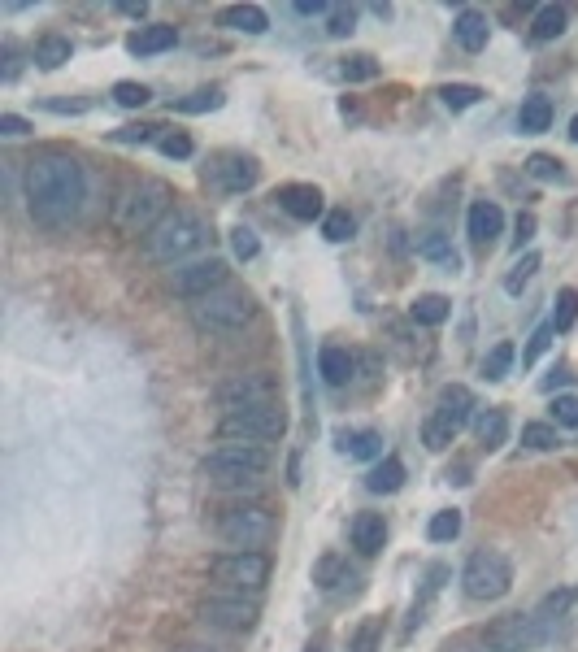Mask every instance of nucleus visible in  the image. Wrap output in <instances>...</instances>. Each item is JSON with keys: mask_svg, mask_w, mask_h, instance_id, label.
Returning <instances> with one entry per match:
<instances>
[{"mask_svg": "<svg viewBox=\"0 0 578 652\" xmlns=\"http://www.w3.org/2000/svg\"><path fill=\"white\" fill-rule=\"evenodd\" d=\"M22 200L35 227L44 231H66L79 222L83 200H87V174L79 166V157L44 148L27 161L22 170Z\"/></svg>", "mask_w": 578, "mask_h": 652, "instance_id": "nucleus-1", "label": "nucleus"}, {"mask_svg": "<svg viewBox=\"0 0 578 652\" xmlns=\"http://www.w3.org/2000/svg\"><path fill=\"white\" fill-rule=\"evenodd\" d=\"M166 213H174V187L166 179H148V174H140V179H127L118 192H113L109 222L122 235H148Z\"/></svg>", "mask_w": 578, "mask_h": 652, "instance_id": "nucleus-2", "label": "nucleus"}, {"mask_svg": "<svg viewBox=\"0 0 578 652\" xmlns=\"http://www.w3.org/2000/svg\"><path fill=\"white\" fill-rule=\"evenodd\" d=\"M209 222L192 209H174L144 235V257L153 266H183L187 257H196L200 248H209Z\"/></svg>", "mask_w": 578, "mask_h": 652, "instance_id": "nucleus-3", "label": "nucleus"}, {"mask_svg": "<svg viewBox=\"0 0 578 652\" xmlns=\"http://www.w3.org/2000/svg\"><path fill=\"white\" fill-rule=\"evenodd\" d=\"M270 470V453L261 444H222L200 461V474L218 487V492H248L261 483Z\"/></svg>", "mask_w": 578, "mask_h": 652, "instance_id": "nucleus-4", "label": "nucleus"}, {"mask_svg": "<svg viewBox=\"0 0 578 652\" xmlns=\"http://www.w3.org/2000/svg\"><path fill=\"white\" fill-rule=\"evenodd\" d=\"M213 535H218L226 548H235V553H261V548L279 535V522H274V513L266 505L248 500V505H226L218 518H213Z\"/></svg>", "mask_w": 578, "mask_h": 652, "instance_id": "nucleus-5", "label": "nucleus"}, {"mask_svg": "<svg viewBox=\"0 0 578 652\" xmlns=\"http://www.w3.org/2000/svg\"><path fill=\"white\" fill-rule=\"evenodd\" d=\"M253 318H257L253 296L235 292V287H218V292L192 300V326L200 335H235Z\"/></svg>", "mask_w": 578, "mask_h": 652, "instance_id": "nucleus-6", "label": "nucleus"}, {"mask_svg": "<svg viewBox=\"0 0 578 652\" xmlns=\"http://www.w3.org/2000/svg\"><path fill=\"white\" fill-rule=\"evenodd\" d=\"M474 409H479V405H474V392H470L466 383H448V387H439L431 418L422 422V444L431 448V453L448 448V444L461 435V426L474 422Z\"/></svg>", "mask_w": 578, "mask_h": 652, "instance_id": "nucleus-7", "label": "nucleus"}, {"mask_svg": "<svg viewBox=\"0 0 578 652\" xmlns=\"http://www.w3.org/2000/svg\"><path fill=\"white\" fill-rule=\"evenodd\" d=\"M287 435V409L274 400V405H257L244 413H222L218 422V440L226 444H270Z\"/></svg>", "mask_w": 578, "mask_h": 652, "instance_id": "nucleus-8", "label": "nucleus"}, {"mask_svg": "<svg viewBox=\"0 0 578 652\" xmlns=\"http://www.w3.org/2000/svg\"><path fill=\"white\" fill-rule=\"evenodd\" d=\"M461 587L470 600H500L513 587V561L500 548H479L470 553L466 570H461Z\"/></svg>", "mask_w": 578, "mask_h": 652, "instance_id": "nucleus-9", "label": "nucleus"}, {"mask_svg": "<svg viewBox=\"0 0 578 652\" xmlns=\"http://www.w3.org/2000/svg\"><path fill=\"white\" fill-rule=\"evenodd\" d=\"M209 574L226 592L257 596V592H266V583H270V557L266 553H222V557H213Z\"/></svg>", "mask_w": 578, "mask_h": 652, "instance_id": "nucleus-10", "label": "nucleus"}, {"mask_svg": "<svg viewBox=\"0 0 578 652\" xmlns=\"http://www.w3.org/2000/svg\"><path fill=\"white\" fill-rule=\"evenodd\" d=\"M479 639L492 652H535V648L548 644L552 631L535 618V613H505V618H496Z\"/></svg>", "mask_w": 578, "mask_h": 652, "instance_id": "nucleus-11", "label": "nucleus"}, {"mask_svg": "<svg viewBox=\"0 0 578 652\" xmlns=\"http://www.w3.org/2000/svg\"><path fill=\"white\" fill-rule=\"evenodd\" d=\"M218 409L226 413H244V409H257V405H274L279 400V383H274V374L266 370H253V374H235V379H226L218 392Z\"/></svg>", "mask_w": 578, "mask_h": 652, "instance_id": "nucleus-12", "label": "nucleus"}, {"mask_svg": "<svg viewBox=\"0 0 578 652\" xmlns=\"http://www.w3.org/2000/svg\"><path fill=\"white\" fill-rule=\"evenodd\" d=\"M196 618L205 626H218V631H235V635H240V631H253L257 618H261V609L253 605V600L226 592V596H205V600H200Z\"/></svg>", "mask_w": 578, "mask_h": 652, "instance_id": "nucleus-13", "label": "nucleus"}, {"mask_svg": "<svg viewBox=\"0 0 578 652\" xmlns=\"http://www.w3.org/2000/svg\"><path fill=\"white\" fill-rule=\"evenodd\" d=\"M226 274H231V270H226L222 257H196V261H187V266H174L170 292L183 296V300H200V296L226 287Z\"/></svg>", "mask_w": 578, "mask_h": 652, "instance_id": "nucleus-14", "label": "nucleus"}, {"mask_svg": "<svg viewBox=\"0 0 578 652\" xmlns=\"http://www.w3.org/2000/svg\"><path fill=\"white\" fill-rule=\"evenodd\" d=\"M257 174H261V166H257L253 157L222 153V157L209 161L205 183L213 187V192H222V196H240V192H248V187H257Z\"/></svg>", "mask_w": 578, "mask_h": 652, "instance_id": "nucleus-15", "label": "nucleus"}, {"mask_svg": "<svg viewBox=\"0 0 578 652\" xmlns=\"http://www.w3.org/2000/svg\"><path fill=\"white\" fill-rule=\"evenodd\" d=\"M283 213H292L296 222H313V218H326V196L318 192L313 183H283L279 192H274Z\"/></svg>", "mask_w": 578, "mask_h": 652, "instance_id": "nucleus-16", "label": "nucleus"}, {"mask_svg": "<svg viewBox=\"0 0 578 652\" xmlns=\"http://www.w3.org/2000/svg\"><path fill=\"white\" fill-rule=\"evenodd\" d=\"M179 44V31L170 27V22H148L127 40V53L131 57H157V53H170V48Z\"/></svg>", "mask_w": 578, "mask_h": 652, "instance_id": "nucleus-17", "label": "nucleus"}, {"mask_svg": "<svg viewBox=\"0 0 578 652\" xmlns=\"http://www.w3.org/2000/svg\"><path fill=\"white\" fill-rule=\"evenodd\" d=\"M348 539H353V548H357L361 557L383 553V544H387V522H383V513H357L353 526H348Z\"/></svg>", "mask_w": 578, "mask_h": 652, "instance_id": "nucleus-18", "label": "nucleus"}, {"mask_svg": "<svg viewBox=\"0 0 578 652\" xmlns=\"http://www.w3.org/2000/svg\"><path fill=\"white\" fill-rule=\"evenodd\" d=\"M500 231H505V213H500V205H492V200H474L470 205V240L479 248H487Z\"/></svg>", "mask_w": 578, "mask_h": 652, "instance_id": "nucleus-19", "label": "nucleus"}, {"mask_svg": "<svg viewBox=\"0 0 578 652\" xmlns=\"http://www.w3.org/2000/svg\"><path fill=\"white\" fill-rule=\"evenodd\" d=\"M474 440H479L487 453H496V448L509 440V413L500 405L479 409V413H474Z\"/></svg>", "mask_w": 578, "mask_h": 652, "instance_id": "nucleus-20", "label": "nucleus"}, {"mask_svg": "<svg viewBox=\"0 0 578 652\" xmlns=\"http://www.w3.org/2000/svg\"><path fill=\"white\" fill-rule=\"evenodd\" d=\"M487 14H479V9H461L457 22H452V40H457L466 53H483L487 48Z\"/></svg>", "mask_w": 578, "mask_h": 652, "instance_id": "nucleus-21", "label": "nucleus"}, {"mask_svg": "<svg viewBox=\"0 0 578 652\" xmlns=\"http://www.w3.org/2000/svg\"><path fill=\"white\" fill-rule=\"evenodd\" d=\"M218 27L226 31H244V35H266L270 31V18L261 5H226L218 14Z\"/></svg>", "mask_w": 578, "mask_h": 652, "instance_id": "nucleus-22", "label": "nucleus"}, {"mask_svg": "<svg viewBox=\"0 0 578 652\" xmlns=\"http://www.w3.org/2000/svg\"><path fill=\"white\" fill-rule=\"evenodd\" d=\"M318 370H322V379L331 387H344L357 374V357L348 353V348H339V344H326L318 353Z\"/></svg>", "mask_w": 578, "mask_h": 652, "instance_id": "nucleus-23", "label": "nucleus"}, {"mask_svg": "<svg viewBox=\"0 0 578 652\" xmlns=\"http://www.w3.org/2000/svg\"><path fill=\"white\" fill-rule=\"evenodd\" d=\"M366 487H370L374 496H392V492H400V487H405V461H400V457H383L379 466L366 474Z\"/></svg>", "mask_w": 578, "mask_h": 652, "instance_id": "nucleus-24", "label": "nucleus"}, {"mask_svg": "<svg viewBox=\"0 0 578 652\" xmlns=\"http://www.w3.org/2000/svg\"><path fill=\"white\" fill-rule=\"evenodd\" d=\"M552 127V100L548 96H526L518 109V131L522 135H539Z\"/></svg>", "mask_w": 578, "mask_h": 652, "instance_id": "nucleus-25", "label": "nucleus"}, {"mask_svg": "<svg viewBox=\"0 0 578 652\" xmlns=\"http://www.w3.org/2000/svg\"><path fill=\"white\" fill-rule=\"evenodd\" d=\"M565 22H570V14H565L561 5H539L535 18H531V40H535V44L557 40V35L565 31Z\"/></svg>", "mask_w": 578, "mask_h": 652, "instance_id": "nucleus-26", "label": "nucleus"}, {"mask_svg": "<svg viewBox=\"0 0 578 652\" xmlns=\"http://www.w3.org/2000/svg\"><path fill=\"white\" fill-rule=\"evenodd\" d=\"M339 448L357 461H374V457H383V435L379 431H339Z\"/></svg>", "mask_w": 578, "mask_h": 652, "instance_id": "nucleus-27", "label": "nucleus"}, {"mask_svg": "<svg viewBox=\"0 0 578 652\" xmlns=\"http://www.w3.org/2000/svg\"><path fill=\"white\" fill-rule=\"evenodd\" d=\"M313 583L322 587V592H335V587H344V583H357L353 579V570H348V561L344 557H335V553H326L318 566H313Z\"/></svg>", "mask_w": 578, "mask_h": 652, "instance_id": "nucleus-28", "label": "nucleus"}, {"mask_svg": "<svg viewBox=\"0 0 578 652\" xmlns=\"http://www.w3.org/2000/svg\"><path fill=\"white\" fill-rule=\"evenodd\" d=\"M70 57H74V44L66 35H44V40L35 44V66L40 70H61Z\"/></svg>", "mask_w": 578, "mask_h": 652, "instance_id": "nucleus-29", "label": "nucleus"}, {"mask_svg": "<svg viewBox=\"0 0 578 652\" xmlns=\"http://www.w3.org/2000/svg\"><path fill=\"white\" fill-rule=\"evenodd\" d=\"M448 313H452V305H448V296H418L409 305V318L418 322V326H444L448 322Z\"/></svg>", "mask_w": 578, "mask_h": 652, "instance_id": "nucleus-30", "label": "nucleus"}, {"mask_svg": "<svg viewBox=\"0 0 578 652\" xmlns=\"http://www.w3.org/2000/svg\"><path fill=\"white\" fill-rule=\"evenodd\" d=\"M578 600V587H565V592H552V596H544L539 600V609H535V618L548 626V631H557V622L570 613V605Z\"/></svg>", "mask_w": 578, "mask_h": 652, "instance_id": "nucleus-31", "label": "nucleus"}, {"mask_svg": "<svg viewBox=\"0 0 578 652\" xmlns=\"http://www.w3.org/2000/svg\"><path fill=\"white\" fill-rule=\"evenodd\" d=\"M418 257H422V261H435V266H444V270H457V266H461L457 253H452V244H448L439 231H426V235H422V240H418Z\"/></svg>", "mask_w": 578, "mask_h": 652, "instance_id": "nucleus-32", "label": "nucleus"}, {"mask_svg": "<svg viewBox=\"0 0 578 652\" xmlns=\"http://www.w3.org/2000/svg\"><path fill=\"white\" fill-rule=\"evenodd\" d=\"M461 535V513L457 509H439L431 522H426V539L431 544H452Z\"/></svg>", "mask_w": 578, "mask_h": 652, "instance_id": "nucleus-33", "label": "nucleus"}, {"mask_svg": "<svg viewBox=\"0 0 578 652\" xmlns=\"http://www.w3.org/2000/svg\"><path fill=\"white\" fill-rule=\"evenodd\" d=\"M222 87H196L192 96H183V100H174V109L179 114H209V109H222Z\"/></svg>", "mask_w": 578, "mask_h": 652, "instance_id": "nucleus-34", "label": "nucleus"}, {"mask_svg": "<svg viewBox=\"0 0 578 652\" xmlns=\"http://www.w3.org/2000/svg\"><path fill=\"white\" fill-rule=\"evenodd\" d=\"M322 235H326L331 244H348V240L357 235V218H353L348 209H331V213L322 218Z\"/></svg>", "mask_w": 578, "mask_h": 652, "instance_id": "nucleus-35", "label": "nucleus"}, {"mask_svg": "<svg viewBox=\"0 0 578 652\" xmlns=\"http://www.w3.org/2000/svg\"><path fill=\"white\" fill-rule=\"evenodd\" d=\"M348 652H383V618H361L353 639H348Z\"/></svg>", "mask_w": 578, "mask_h": 652, "instance_id": "nucleus-36", "label": "nucleus"}, {"mask_svg": "<svg viewBox=\"0 0 578 652\" xmlns=\"http://www.w3.org/2000/svg\"><path fill=\"white\" fill-rule=\"evenodd\" d=\"M439 100H444L452 114H461V109L479 105V100H483V87H474V83H448V87H439Z\"/></svg>", "mask_w": 578, "mask_h": 652, "instance_id": "nucleus-37", "label": "nucleus"}, {"mask_svg": "<svg viewBox=\"0 0 578 652\" xmlns=\"http://www.w3.org/2000/svg\"><path fill=\"white\" fill-rule=\"evenodd\" d=\"M539 266H544V257H539V253H526V257L518 261V266H513V270L505 274V292H509V296H522V292H526V283L535 279V270H539Z\"/></svg>", "mask_w": 578, "mask_h": 652, "instance_id": "nucleus-38", "label": "nucleus"}, {"mask_svg": "<svg viewBox=\"0 0 578 652\" xmlns=\"http://www.w3.org/2000/svg\"><path fill=\"white\" fill-rule=\"evenodd\" d=\"M339 79H348V83H370V79H379V61H374L370 53L344 57V66H339Z\"/></svg>", "mask_w": 578, "mask_h": 652, "instance_id": "nucleus-39", "label": "nucleus"}, {"mask_svg": "<svg viewBox=\"0 0 578 652\" xmlns=\"http://www.w3.org/2000/svg\"><path fill=\"white\" fill-rule=\"evenodd\" d=\"M509 366H513V344H509V340H500V344L492 348V353L483 357V379H487V383H500V379L509 374Z\"/></svg>", "mask_w": 578, "mask_h": 652, "instance_id": "nucleus-40", "label": "nucleus"}, {"mask_svg": "<svg viewBox=\"0 0 578 652\" xmlns=\"http://www.w3.org/2000/svg\"><path fill=\"white\" fill-rule=\"evenodd\" d=\"M578 322V292L574 287H561L557 292V309H552V331H570Z\"/></svg>", "mask_w": 578, "mask_h": 652, "instance_id": "nucleus-41", "label": "nucleus"}, {"mask_svg": "<svg viewBox=\"0 0 578 652\" xmlns=\"http://www.w3.org/2000/svg\"><path fill=\"white\" fill-rule=\"evenodd\" d=\"M353 31H357V9L331 5V14H326V35H331V40H348Z\"/></svg>", "mask_w": 578, "mask_h": 652, "instance_id": "nucleus-42", "label": "nucleus"}, {"mask_svg": "<svg viewBox=\"0 0 578 652\" xmlns=\"http://www.w3.org/2000/svg\"><path fill=\"white\" fill-rule=\"evenodd\" d=\"M113 100H118L122 109H144L148 100H153V87H144V83H131V79H122V83H113Z\"/></svg>", "mask_w": 578, "mask_h": 652, "instance_id": "nucleus-43", "label": "nucleus"}, {"mask_svg": "<svg viewBox=\"0 0 578 652\" xmlns=\"http://www.w3.org/2000/svg\"><path fill=\"white\" fill-rule=\"evenodd\" d=\"M522 444L535 448V453H548V448H557V426H548V422H526V426H522Z\"/></svg>", "mask_w": 578, "mask_h": 652, "instance_id": "nucleus-44", "label": "nucleus"}, {"mask_svg": "<svg viewBox=\"0 0 578 652\" xmlns=\"http://www.w3.org/2000/svg\"><path fill=\"white\" fill-rule=\"evenodd\" d=\"M526 174H535V179H544V183H557V179H565L561 161H557V157H548V153H535L531 161H526Z\"/></svg>", "mask_w": 578, "mask_h": 652, "instance_id": "nucleus-45", "label": "nucleus"}, {"mask_svg": "<svg viewBox=\"0 0 578 652\" xmlns=\"http://www.w3.org/2000/svg\"><path fill=\"white\" fill-rule=\"evenodd\" d=\"M157 148L166 157H174V161H183V157H192L196 153V144H192V135H183V131H170V135H161L157 140Z\"/></svg>", "mask_w": 578, "mask_h": 652, "instance_id": "nucleus-46", "label": "nucleus"}, {"mask_svg": "<svg viewBox=\"0 0 578 652\" xmlns=\"http://www.w3.org/2000/svg\"><path fill=\"white\" fill-rule=\"evenodd\" d=\"M231 248H235V257H240V261H253V257L261 253L257 231H253V227H235V231H231Z\"/></svg>", "mask_w": 578, "mask_h": 652, "instance_id": "nucleus-47", "label": "nucleus"}, {"mask_svg": "<svg viewBox=\"0 0 578 652\" xmlns=\"http://www.w3.org/2000/svg\"><path fill=\"white\" fill-rule=\"evenodd\" d=\"M552 418H557V426L578 431V396H557L552 400Z\"/></svg>", "mask_w": 578, "mask_h": 652, "instance_id": "nucleus-48", "label": "nucleus"}, {"mask_svg": "<svg viewBox=\"0 0 578 652\" xmlns=\"http://www.w3.org/2000/svg\"><path fill=\"white\" fill-rule=\"evenodd\" d=\"M548 344H552V322L539 326V331L531 335V344H526V353H522V366H535V361L548 353Z\"/></svg>", "mask_w": 578, "mask_h": 652, "instance_id": "nucleus-49", "label": "nucleus"}, {"mask_svg": "<svg viewBox=\"0 0 578 652\" xmlns=\"http://www.w3.org/2000/svg\"><path fill=\"white\" fill-rule=\"evenodd\" d=\"M153 131L157 127H122V131H113V140L118 144H144V140H153Z\"/></svg>", "mask_w": 578, "mask_h": 652, "instance_id": "nucleus-50", "label": "nucleus"}, {"mask_svg": "<svg viewBox=\"0 0 578 652\" xmlns=\"http://www.w3.org/2000/svg\"><path fill=\"white\" fill-rule=\"evenodd\" d=\"M31 131V122L27 118H18V114H0V135H9V140H14V135H27Z\"/></svg>", "mask_w": 578, "mask_h": 652, "instance_id": "nucleus-51", "label": "nucleus"}, {"mask_svg": "<svg viewBox=\"0 0 578 652\" xmlns=\"http://www.w3.org/2000/svg\"><path fill=\"white\" fill-rule=\"evenodd\" d=\"M300 18H313V14H331V5H322V0H300L296 5Z\"/></svg>", "mask_w": 578, "mask_h": 652, "instance_id": "nucleus-52", "label": "nucleus"}, {"mask_svg": "<svg viewBox=\"0 0 578 652\" xmlns=\"http://www.w3.org/2000/svg\"><path fill=\"white\" fill-rule=\"evenodd\" d=\"M531 235H535V218H531V213H518V248L531 240Z\"/></svg>", "mask_w": 578, "mask_h": 652, "instance_id": "nucleus-53", "label": "nucleus"}, {"mask_svg": "<svg viewBox=\"0 0 578 652\" xmlns=\"http://www.w3.org/2000/svg\"><path fill=\"white\" fill-rule=\"evenodd\" d=\"M570 379H574V374L565 370V366H557V370H552V379H544V392H557V387H561V383H570Z\"/></svg>", "mask_w": 578, "mask_h": 652, "instance_id": "nucleus-54", "label": "nucleus"}, {"mask_svg": "<svg viewBox=\"0 0 578 652\" xmlns=\"http://www.w3.org/2000/svg\"><path fill=\"white\" fill-rule=\"evenodd\" d=\"M448 479H452V483H470V466H457V470H448Z\"/></svg>", "mask_w": 578, "mask_h": 652, "instance_id": "nucleus-55", "label": "nucleus"}, {"mask_svg": "<svg viewBox=\"0 0 578 652\" xmlns=\"http://www.w3.org/2000/svg\"><path fill=\"white\" fill-rule=\"evenodd\" d=\"M570 140H574V144H578V114H574V118H570Z\"/></svg>", "mask_w": 578, "mask_h": 652, "instance_id": "nucleus-56", "label": "nucleus"}, {"mask_svg": "<svg viewBox=\"0 0 578 652\" xmlns=\"http://www.w3.org/2000/svg\"><path fill=\"white\" fill-rule=\"evenodd\" d=\"M457 652H492V648H487V644H479V648H466V644H461Z\"/></svg>", "mask_w": 578, "mask_h": 652, "instance_id": "nucleus-57", "label": "nucleus"}, {"mask_svg": "<svg viewBox=\"0 0 578 652\" xmlns=\"http://www.w3.org/2000/svg\"><path fill=\"white\" fill-rule=\"evenodd\" d=\"M179 652H209V648H179Z\"/></svg>", "mask_w": 578, "mask_h": 652, "instance_id": "nucleus-58", "label": "nucleus"}, {"mask_svg": "<svg viewBox=\"0 0 578 652\" xmlns=\"http://www.w3.org/2000/svg\"><path fill=\"white\" fill-rule=\"evenodd\" d=\"M309 652H322V648H309Z\"/></svg>", "mask_w": 578, "mask_h": 652, "instance_id": "nucleus-59", "label": "nucleus"}]
</instances>
